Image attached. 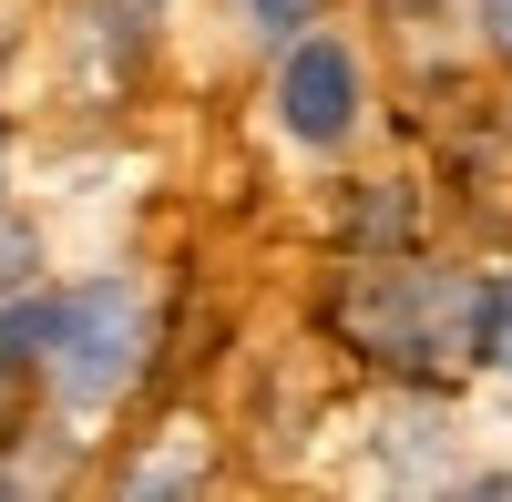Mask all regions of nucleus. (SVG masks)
Returning <instances> with one entry per match:
<instances>
[{
  "label": "nucleus",
  "instance_id": "nucleus-3",
  "mask_svg": "<svg viewBox=\"0 0 512 502\" xmlns=\"http://www.w3.org/2000/svg\"><path fill=\"white\" fill-rule=\"evenodd\" d=\"M369 123V62L349 31L308 21L297 41H277V134L297 154H349Z\"/></svg>",
  "mask_w": 512,
  "mask_h": 502
},
{
  "label": "nucleus",
  "instance_id": "nucleus-9",
  "mask_svg": "<svg viewBox=\"0 0 512 502\" xmlns=\"http://www.w3.org/2000/svg\"><path fill=\"white\" fill-rule=\"evenodd\" d=\"M0 205H11V123H0Z\"/></svg>",
  "mask_w": 512,
  "mask_h": 502
},
{
  "label": "nucleus",
  "instance_id": "nucleus-6",
  "mask_svg": "<svg viewBox=\"0 0 512 502\" xmlns=\"http://www.w3.org/2000/svg\"><path fill=\"white\" fill-rule=\"evenodd\" d=\"M236 21H246V41L277 52V41H297L308 21H328V0H236Z\"/></svg>",
  "mask_w": 512,
  "mask_h": 502
},
{
  "label": "nucleus",
  "instance_id": "nucleus-5",
  "mask_svg": "<svg viewBox=\"0 0 512 502\" xmlns=\"http://www.w3.org/2000/svg\"><path fill=\"white\" fill-rule=\"evenodd\" d=\"M461 349L512 380V267H482L472 277V339H461Z\"/></svg>",
  "mask_w": 512,
  "mask_h": 502
},
{
  "label": "nucleus",
  "instance_id": "nucleus-8",
  "mask_svg": "<svg viewBox=\"0 0 512 502\" xmlns=\"http://www.w3.org/2000/svg\"><path fill=\"white\" fill-rule=\"evenodd\" d=\"M472 21H482V41L512 62V0H472Z\"/></svg>",
  "mask_w": 512,
  "mask_h": 502
},
{
  "label": "nucleus",
  "instance_id": "nucleus-2",
  "mask_svg": "<svg viewBox=\"0 0 512 502\" xmlns=\"http://www.w3.org/2000/svg\"><path fill=\"white\" fill-rule=\"evenodd\" d=\"M154 359V298L144 277H82L62 287V328H52V359H41V380H52V400L72 410V421H103V410L144 380Z\"/></svg>",
  "mask_w": 512,
  "mask_h": 502
},
{
  "label": "nucleus",
  "instance_id": "nucleus-4",
  "mask_svg": "<svg viewBox=\"0 0 512 502\" xmlns=\"http://www.w3.org/2000/svg\"><path fill=\"white\" fill-rule=\"evenodd\" d=\"M52 328H62V287H11L0 298V390H21L41 380V359H52Z\"/></svg>",
  "mask_w": 512,
  "mask_h": 502
},
{
  "label": "nucleus",
  "instance_id": "nucleus-7",
  "mask_svg": "<svg viewBox=\"0 0 512 502\" xmlns=\"http://www.w3.org/2000/svg\"><path fill=\"white\" fill-rule=\"evenodd\" d=\"M31 277H41V226L0 205V298H11V287H31Z\"/></svg>",
  "mask_w": 512,
  "mask_h": 502
},
{
  "label": "nucleus",
  "instance_id": "nucleus-1",
  "mask_svg": "<svg viewBox=\"0 0 512 502\" xmlns=\"http://www.w3.org/2000/svg\"><path fill=\"white\" fill-rule=\"evenodd\" d=\"M338 328L369 349L410 369V380H441L451 359H472L461 339H472V277L461 267H359L349 287H338Z\"/></svg>",
  "mask_w": 512,
  "mask_h": 502
}]
</instances>
